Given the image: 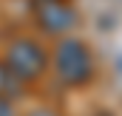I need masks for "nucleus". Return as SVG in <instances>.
<instances>
[{
  "label": "nucleus",
  "mask_w": 122,
  "mask_h": 116,
  "mask_svg": "<svg viewBox=\"0 0 122 116\" xmlns=\"http://www.w3.org/2000/svg\"><path fill=\"white\" fill-rule=\"evenodd\" d=\"M0 116H17L14 99H9V96H3V93H0Z\"/></svg>",
  "instance_id": "obj_6"
},
{
  "label": "nucleus",
  "mask_w": 122,
  "mask_h": 116,
  "mask_svg": "<svg viewBox=\"0 0 122 116\" xmlns=\"http://www.w3.org/2000/svg\"><path fill=\"white\" fill-rule=\"evenodd\" d=\"M0 59L6 62V68L29 88H37L48 77V65H51V48L37 40L34 34H17L3 45Z\"/></svg>",
  "instance_id": "obj_2"
},
{
  "label": "nucleus",
  "mask_w": 122,
  "mask_h": 116,
  "mask_svg": "<svg viewBox=\"0 0 122 116\" xmlns=\"http://www.w3.org/2000/svg\"><path fill=\"white\" fill-rule=\"evenodd\" d=\"M31 23L48 37L71 34L80 23V11L74 0H29Z\"/></svg>",
  "instance_id": "obj_3"
},
{
  "label": "nucleus",
  "mask_w": 122,
  "mask_h": 116,
  "mask_svg": "<svg viewBox=\"0 0 122 116\" xmlns=\"http://www.w3.org/2000/svg\"><path fill=\"white\" fill-rule=\"evenodd\" d=\"M20 116H65L62 111H57V108H51V105H37V108H29L26 113Z\"/></svg>",
  "instance_id": "obj_5"
},
{
  "label": "nucleus",
  "mask_w": 122,
  "mask_h": 116,
  "mask_svg": "<svg viewBox=\"0 0 122 116\" xmlns=\"http://www.w3.org/2000/svg\"><path fill=\"white\" fill-rule=\"evenodd\" d=\"M48 74L65 91H88L99 79V59H97L94 45L85 37H77L74 31L57 37L51 48Z\"/></svg>",
  "instance_id": "obj_1"
},
{
  "label": "nucleus",
  "mask_w": 122,
  "mask_h": 116,
  "mask_svg": "<svg viewBox=\"0 0 122 116\" xmlns=\"http://www.w3.org/2000/svg\"><path fill=\"white\" fill-rule=\"evenodd\" d=\"M26 91H29V88L23 85V82H20V79L6 68V62L0 59V93H3V96H9V99H20Z\"/></svg>",
  "instance_id": "obj_4"
}]
</instances>
